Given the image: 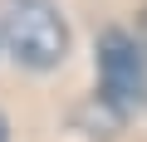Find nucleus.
I'll list each match as a JSON object with an SVG mask.
<instances>
[{
  "label": "nucleus",
  "instance_id": "obj_1",
  "mask_svg": "<svg viewBox=\"0 0 147 142\" xmlns=\"http://www.w3.org/2000/svg\"><path fill=\"white\" fill-rule=\"evenodd\" d=\"M0 39L25 69H54L69 54V30L54 0H5L0 5Z\"/></svg>",
  "mask_w": 147,
  "mask_h": 142
},
{
  "label": "nucleus",
  "instance_id": "obj_2",
  "mask_svg": "<svg viewBox=\"0 0 147 142\" xmlns=\"http://www.w3.org/2000/svg\"><path fill=\"white\" fill-rule=\"evenodd\" d=\"M98 79L103 93L118 108H132L147 93V64H142V44L127 30H103L98 34Z\"/></svg>",
  "mask_w": 147,
  "mask_h": 142
},
{
  "label": "nucleus",
  "instance_id": "obj_3",
  "mask_svg": "<svg viewBox=\"0 0 147 142\" xmlns=\"http://www.w3.org/2000/svg\"><path fill=\"white\" fill-rule=\"evenodd\" d=\"M137 44H142V54H147V5H142V15H137Z\"/></svg>",
  "mask_w": 147,
  "mask_h": 142
},
{
  "label": "nucleus",
  "instance_id": "obj_4",
  "mask_svg": "<svg viewBox=\"0 0 147 142\" xmlns=\"http://www.w3.org/2000/svg\"><path fill=\"white\" fill-rule=\"evenodd\" d=\"M0 142H5V118H0Z\"/></svg>",
  "mask_w": 147,
  "mask_h": 142
}]
</instances>
